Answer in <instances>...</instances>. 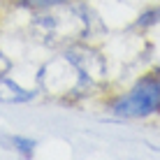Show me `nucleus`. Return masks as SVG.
<instances>
[{
    "mask_svg": "<svg viewBox=\"0 0 160 160\" xmlns=\"http://www.w3.org/2000/svg\"><path fill=\"white\" fill-rule=\"evenodd\" d=\"M114 116L121 118H144L160 112V74H148L139 79L125 95L112 104Z\"/></svg>",
    "mask_w": 160,
    "mask_h": 160,
    "instance_id": "1",
    "label": "nucleus"
},
{
    "mask_svg": "<svg viewBox=\"0 0 160 160\" xmlns=\"http://www.w3.org/2000/svg\"><path fill=\"white\" fill-rule=\"evenodd\" d=\"M35 28H42L40 35L44 40L56 44L68 37H84L88 32V16L86 9L74 5V7H63V12H49L42 14L35 21Z\"/></svg>",
    "mask_w": 160,
    "mask_h": 160,
    "instance_id": "2",
    "label": "nucleus"
},
{
    "mask_svg": "<svg viewBox=\"0 0 160 160\" xmlns=\"http://www.w3.org/2000/svg\"><path fill=\"white\" fill-rule=\"evenodd\" d=\"M35 98V91H28V88H21L16 81H12L9 77H2L0 79V100L2 102H30Z\"/></svg>",
    "mask_w": 160,
    "mask_h": 160,
    "instance_id": "3",
    "label": "nucleus"
},
{
    "mask_svg": "<svg viewBox=\"0 0 160 160\" xmlns=\"http://www.w3.org/2000/svg\"><path fill=\"white\" fill-rule=\"evenodd\" d=\"M9 144H12V148H14V151H19L21 156H23L26 160H28V158H32V153H35L37 142H35V139H28V137L12 135V137H9Z\"/></svg>",
    "mask_w": 160,
    "mask_h": 160,
    "instance_id": "4",
    "label": "nucleus"
},
{
    "mask_svg": "<svg viewBox=\"0 0 160 160\" xmlns=\"http://www.w3.org/2000/svg\"><path fill=\"white\" fill-rule=\"evenodd\" d=\"M7 72H9V60H7L5 53H0V79L7 77Z\"/></svg>",
    "mask_w": 160,
    "mask_h": 160,
    "instance_id": "5",
    "label": "nucleus"
}]
</instances>
